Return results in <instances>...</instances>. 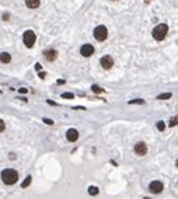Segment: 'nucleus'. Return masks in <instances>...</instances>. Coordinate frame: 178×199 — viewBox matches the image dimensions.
<instances>
[{
  "label": "nucleus",
  "mask_w": 178,
  "mask_h": 199,
  "mask_svg": "<svg viewBox=\"0 0 178 199\" xmlns=\"http://www.w3.org/2000/svg\"><path fill=\"white\" fill-rule=\"evenodd\" d=\"M1 181L6 184V185H13L18 181V173L16 170H11V168H6L1 171Z\"/></svg>",
  "instance_id": "f257e3e1"
},
{
  "label": "nucleus",
  "mask_w": 178,
  "mask_h": 199,
  "mask_svg": "<svg viewBox=\"0 0 178 199\" xmlns=\"http://www.w3.org/2000/svg\"><path fill=\"white\" fill-rule=\"evenodd\" d=\"M167 32H168V25L167 24H159L157 27H154L153 30V38L156 41H163L166 38V35H167Z\"/></svg>",
  "instance_id": "f03ea898"
},
{
  "label": "nucleus",
  "mask_w": 178,
  "mask_h": 199,
  "mask_svg": "<svg viewBox=\"0 0 178 199\" xmlns=\"http://www.w3.org/2000/svg\"><path fill=\"white\" fill-rule=\"evenodd\" d=\"M108 37V30L105 25H98L94 30V38L97 41H105Z\"/></svg>",
  "instance_id": "7ed1b4c3"
},
{
  "label": "nucleus",
  "mask_w": 178,
  "mask_h": 199,
  "mask_svg": "<svg viewBox=\"0 0 178 199\" xmlns=\"http://www.w3.org/2000/svg\"><path fill=\"white\" fill-rule=\"evenodd\" d=\"M35 40H37V37H35V34L34 31H25L24 32V37H23V41H24L25 46L27 48H33L34 44H35Z\"/></svg>",
  "instance_id": "20e7f679"
},
{
  "label": "nucleus",
  "mask_w": 178,
  "mask_h": 199,
  "mask_svg": "<svg viewBox=\"0 0 178 199\" xmlns=\"http://www.w3.org/2000/svg\"><path fill=\"white\" fill-rule=\"evenodd\" d=\"M163 189H164V185H163L161 181H152L150 185H149V191L152 193H161Z\"/></svg>",
  "instance_id": "39448f33"
},
{
  "label": "nucleus",
  "mask_w": 178,
  "mask_h": 199,
  "mask_svg": "<svg viewBox=\"0 0 178 199\" xmlns=\"http://www.w3.org/2000/svg\"><path fill=\"white\" fill-rule=\"evenodd\" d=\"M100 64L103 66V69L108 70V69H111V67L114 66V59L109 55H105L100 59Z\"/></svg>",
  "instance_id": "423d86ee"
},
{
  "label": "nucleus",
  "mask_w": 178,
  "mask_h": 199,
  "mask_svg": "<svg viewBox=\"0 0 178 199\" xmlns=\"http://www.w3.org/2000/svg\"><path fill=\"white\" fill-rule=\"evenodd\" d=\"M135 153L138 154V156H146L147 154V144L143 143V142H139V143L135 144Z\"/></svg>",
  "instance_id": "0eeeda50"
},
{
  "label": "nucleus",
  "mask_w": 178,
  "mask_h": 199,
  "mask_svg": "<svg viewBox=\"0 0 178 199\" xmlns=\"http://www.w3.org/2000/svg\"><path fill=\"white\" fill-rule=\"evenodd\" d=\"M80 53L84 56V58H89V56H91L94 53V46L90 45V44H86V45H83L80 48Z\"/></svg>",
  "instance_id": "6e6552de"
},
{
  "label": "nucleus",
  "mask_w": 178,
  "mask_h": 199,
  "mask_svg": "<svg viewBox=\"0 0 178 199\" xmlns=\"http://www.w3.org/2000/svg\"><path fill=\"white\" fill-rule=\"evenodd\" d=\"M44 55H45V59H46L48 62H53L57 58V52L55 49H48V51H45Z\"/></svg>",
  "instance_id": "1a4fd4ad"
},
{
  "label": "nucleus",
  "mask_w": 178,
  "mask_h": 199,
  "mask_svg": "<svg viewBox=\"0 0 178 199\" xmlns=\"http://www.w3.org/2000/svg\"><path fill=\"white\" fill-rule=\"evenodd\" d=\"M66 137H67L69 142H76L79 139V132L76 129H69L67 133H66Z\"/></svg>",
  "instance_id": "9d476101"
},
{
  "label": "nucleus",
  "mask_w": 178,
  "mask_h": 199,
  "mask_svg": "<svg viewBox=\"0 0 178 199\" xmlns=\"http://www.w3.org/2000/svg\"><path fill=\"white\" fill-rule=\"evenodd\" d=\"M41 0H25V4H27V7L30 8H37L39 6Z\"/></svg>",
  "instance_id": "9b49d317"
},
{
  "label": "nucleus",
  "mask_w": 178,
  "mask_h": 199,
  "mask_svg": "<svg viewBox=\"0 0 178 199\" xmlns=\"http://www.w3.org/2000/svg\"><path fill=\"white\" fill-rule=\"evenodd\" d=\"M10 60H11V56H10V53H7V52L0 53V62H3V63H8Z\"/></svg>",
  "instance_id": "f8f14e48"
},
{
  "label": "nucleus",
  "mask_w": 178,
  "mask_h": 199,
  "mask_svg": "<svg viewBox=\"0 0 178 199\" xmlns=\"http://www.w3.org/2000/svg\"><path fill=\"white\" fill-rule=\"evenodd\" d=\"M171 97H172L171 93H163V94H159V96H157V100H163V101H164V100H170Z\"/></svg>",
  "instance_id": "ddd939ff"
},
{
  "label": "nucleus",
  "mask_w": 178,
  "mask_h": 199,
  "mask_svg": "<svg viewBox=\"0 0 178 199\" xmlns=\"http://www.w3.org/2000/svg\"><path fill=\"white\" fill-rule=\"evenodd\" d=\"M31 181H33V177H31V175H28L24 181H23V184H21V188H27V187L31 184Z\"/></svg>",
  "instance_id": "4468645a"
},
{
  "label": "nucleus",
  "mask_w": 178,
  "mask_h": 199,
  "mask_svg": "<svg viewBox=\"0 0 178 199\" xmlns=\"http://www.w3.org/2000/svg\"><path fill=\"white\" fill-rule=\"evenodd\" d=\"M98 192H100V189H98L97 187H89V193L91 195V196H96V195H98Z\"/></svg>",
  "instance_id": "2eb2a0df"
},
{
  "label": "nucleus",
  "mask_w": 178,
  "mask_h": 199,
  "mask_svg": "<svg viewBox=\"0 0 178 199\" xmlns=\"http://www.w3.org/2000/svg\"><path fill=\"white\" fill-rule=\"evenodd\" d=\"M178 125V115L177 116H174V118H171L170 122H168V126L172 128V126H177Z\"/></svg>",
  "instance_id": "dca6fc26"
},
{
  "label": "nucleus",
  "mask_w": 178,
  "mask_h": 199,
  "mask_svg": "<svg viewBox=\"0 0 178 199\" xmlns=\"http://www.w3.org/2000/svg\"><path fill=\"white\" fill-rule=\"evenodd\" d=\"M91 90L94 91V93H97V94H100V93H103L104 90L100 87V86H97V84H94V86H91Z\"/></svg>",
  "instance_id": "f3484780"
},
{
  "label": "nucleus",
  "mask_w": 178,
  "mask_h": 199,
  "mask_svg": "<svg viewBox=\"0 0 178 199\" xmlns=\"http://www.w3.org/2000/svg\"><path fill=\"white\" fill-rule=\"evenodd\" d=\"M157 129H159L160 132H163V130L166 129V125H164V122H163V121H159V122H157Z\"/></svg>",
  "instance_id": "a211bd4d"
},
{
  "label": "nucleus",
  "mask_w": 178,
  "mask_h": 199,
  "mask_svg": "<svg viewBox=\"0 0 178 199\" xmlns=\"http://www.w3.org/2000/svg\"><path fill=\"white\" fill-rule=\"evenodd\" d=\"M129 104H145V100H142V98H136V100H130Z\"/></svg>",
  "instance_id": "6ab92c4d"
},
{
  "label": "nucleus",
  "mask_w": 178,
  "mask_h": 199,
  "mask_svg": "<svg viewBox=\"0 0 178 199\" xmlns=\"http://www.w3.org/2000/svg\"><path fill=\"white\" fill-rule=\"evenodd\" d=\"M73 94L72 93H63V94H62V98H73Z\"/></svg>",
  "instance_id": "aec40b11"
},
{
  "label": "nucleus",
  "mask_w": 178,
  "mask_h": 199,
  "mask_svg": "<svg viewBox=\"0 0 178 199\" xmlns=\"http://www.w3.org/2000/svg\"><path fill=\"white\" fill-rule=\"evenodd\" d=\"M4 129H6V123H4V122H3V121L0 119V132H3V130H4Z\"/></svg>",
  "instance_id": "412c9836"
},
{
  "label": "nucleus",
  "mask_w": 178,
  "mask_h": 199,
  "mask_svg": "<svg viewBox=\"0 0 178 199\" xmlns=\"http://www.w3.org/2000/svg\"><path fill=\"white\" fill-rule=\"evenodd\" d=\"M44 122H45L46 125H53V121H52V119H48V118H44Z\"/></svg>",
  "instance_id": "4be33fe9"
},
{
  "label": "nucleus",
  "mask_w": 178,
  "mask_h": 199,
  "mask_svg": "<svg viewBox=\"0 0 178 199\" xmlns=\"http://www.w3.org/2000/svg\"><path fill=\"white\" fill-rule=\"evenodd\" d=\"M18 91H20V93H21V94H25V93H27V88H20V90H18Z\"/></svg>",
  "instance_id": "5701e85b"
},
{
  "label": "nucleus",
  "mask_w": 178,
  "mask_h": 199,
  "mask_svg": "<svg viewBox=\"0 0 178 199\" xmlns=\"http://www.w3.org/2000/svg\"><path fill=\"white\" fill-rule=\"evenodd\" d=\"M35 69H37V70H41V69H42V66H41L39 63H37V64H35Z\"/></svg>",
  "instance_id": "b1692460"
},
{
  "label": "nucleus",
  "mask_w": 178,
  "mask_h": 199,
  "mask_svg": "<svg viewBox=\"0 0 178 199\" xmlns=\"http://www.w3.org/2000/svg\"><path fill=\"white\" fill-rule=\"evenodd\" d=\"M10 159L14 160V159H16V154H14V153H10Z\"/></svg>",
  "instance_id": "393cba45"
},
{
  "label": "nucleus",
  "mask_w": 178,
  "mask_h": 199,
  "mask_svg": "<svg viewBox=\"0 0 178 199\" xmlns=\"http://www.w3.org/2000/svg\"><path fill=\"white\" fill-rule=\"evenodd\" d=\"M57 84H65V80H57Z\"/></svg>",
  "instance_id": "a878e982"
},
{
  "label": "nucleus",
  "mask_w": 178,
  "mask_h": 199,
  "mask_svg": "<svg viewBox=\"0 0 178 199\" xmlns=\"http://www.w3.org/2000/svg\"><path fill=\"white\" fill-rule=\"evenodd\" d=\"M3 20H8V14H3Z\"/></svg>",
  "instance_id": "bb28decb"
},
{
  "label": "nucleus",
  "mask_w": 178,
  "mask_h": 199,
  "mask_svg": "<svg viewBox=\"0 0 178 199\" xmlns=\"http://www.w3.org/2000/svg\"><path fill=\"white\" fill-rule=\"evenodd\" d=\"M39 77L41 79H45V73H39Z\"/></svg>",
  "instance_id": "cd10ccee"
},
{
  "label": "nucleus",
  "mask_w": 178,
  "mask_h": 199,
  "mask_svg": "<svg viewBox=\"0 0 178 199\" xmlns=\"http://www.w3.org/2000/svg\"><path fill=\"white\" fill-rule=\"evenodd\" d=\"M175 167H178V160H177V161H175Z\"/></svg>",
  "instance_id": "c85d7f7f"
},
{
  "label": "nucleus",
  "mask_w": 178,
  "mask_h": 199,
  "mask_svg": "<svg viewBox=\"0 0 178 199\" xmlns=\"http://www.w3.org/2000/svg\"><path fill=\"white\" fill-rule=\"evenodd\" d=\"M143 199H150V198H143Z\"/></svg>",
  "instance_id": "c756f323"
}]
</instances>
